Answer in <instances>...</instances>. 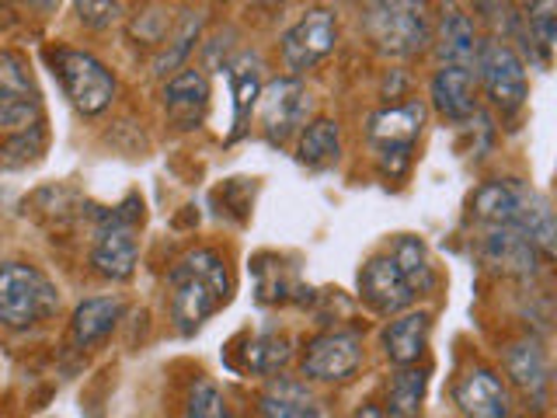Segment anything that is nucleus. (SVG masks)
Segmentation results:
<instances>
[{
    "instance_id": "nucleus-1",
    "label": "nucleus",
    "mask_w": 557,
    "mask_h": 418,
    "mask_svg": "<svg viewBox=\"0 0 557 418\" xmlns=\"http://www.w3.org/2000/svg\"><path fill=\"white\" fill-rule=\"evenodd\" d=\"M168 290L174 324H178L182 335H191L231 300L234 286L223 255L213 248H196L168 272Z\"/></svg>"
},
{
    "instance_id": "nucleus-2",
    "label": "nucleus",
    "mask_w": 557,
    "mask_h": 418,
    "mask_svg": "<svg viewBox=\"0 0 557 418\" xmlns=\"http://www.w3.org/2000/svg\"><path fill=\"white\" fill-rule=\"evenodd\" d=\"M60 310L57 283L32 261H0V328L28 335Z\"/></svg>"
},
{
    "instance_id": "nucleus-3",
    "label": "nucleus",
    "mask_w": 557,
    "mask_h": 418,
    "mask_svg": "<svg viewBox=\"0 0 557 418\" xmlns=\"http://www.w3.org/2000/svg\"><path fill=\"white\" fill-rule=\"evenodd\" d=\"M362 25L370 42L397 60L418 57L432 42L425 0H362Z\"/></svg>"
},
{
    "instance_id": "nucleus-4",
    "label": "nucleus",
    "mask_w": 557,
    "mask_h": 418,
    "mask_svg": "<svg viewBox=\"0 0 557 418\" xmlns=\"http://www.w3.org/2000/svg\"><path fill=\"white\" fill-rule=\"evenodd\" d=\"M139 220H144V202L129 196L122 206L101 213L95 226V244H91V269L101 279L112 283H126L136 272L139 261Z\"/></svg>"
},
{
    "instance_id": "nucleus-5",
    "label": "nucleus",
    "mask_w": 557,
    "mask_h": 418,
    "mask_svg": "<svg viewBox=\"0 0 557 418\" xmlns=\"http://www.w3.org/2000/svg\"><path fill=\"white\" fill-rule=\"evenodd\" d=\"M52 66H57V77L63 84V95L70 98V104L81 112V115H101L109 104L115 101V74L104 66L98 57H91L87 49H70L60 46L49 52Z\"/></svg>"
},
{
    "instance_id": "nucleus-6",
    "label": "nucleus",
    "mask_w": 557,
    "mask_h": 418,
    "mask_svg": "<svg viewBox=\"0 0 557 418\" xmlns=\"http://www.w3.org/2000/svg\"><path fill=\"white\" fill-rule=\"evenodd\" d=\"M474 77L484 87L487 101H492L502 115L519 112L522 104H527V98H530L527 63H522L519 52L509 42H502V39H484L478 46Z\"/></svg>"
},
{
    "instance_id": "nucleus-7",
    "label": "nucleus",
    "mask_w": 557,
    "mask_h": 418,
    "mask_svg": "<svg viewBox=\"0 0 557 418\" xmlns=\"http://www.w3.org/2000/svg\"><path fill=\"white\" fill-rule=\"evenodd\" d=\"M425 126V104L422 101H405V104H391V109H380L370 115V144L380 157V168L383 174H405L411 164V150H414V139L422 136Z\"/></svg>"
},
{
    "instance_id": "nucleus-8",
    "label": "nucleus",
    "mask_w": 557,
    "mask_h": 418,
    "mask_svg": "<svg viewBox=\"0 0 557 418\" xmlns=\"http://www.w3.org/2000/svg\"><path fill=\"white\" fill-rule=\"evenodd\" d=\"M46 122L39 87H35L32 66L22 52H0V136L25 133Z\"/></svg>"
},
{
    "instance_id": "nucleus-9",
    "label": "nucleus",
    "mask_w": 557,
    "mask_h": 418,
    "mask_svg": "<svg viewBox=\"0 0 557 418\" xmlns=\"http://www.w3.org/2000/svg\"><path fill=\"white\" fill-rule=\"evenodd\" d=\"M255 109H258L261 130H265L269 144H286L289 136H296L307 126L310 95L300 84V77H278L261 87Z\"/></svg>"
},
{
    "instance_id": "nucleus-10",
    "label": "nucleus",
    "mask_w": 557,
    "mask_h": 418,
    "mask_svg": "<svg viewBox=\"0 0 557 418\" xmlns=\"http://www.w3.org/2000/svg\"><path fill=\"white\" fill-rule=\"evenodd\" d=\"M362 366V339L356 331H324L304 348L300 370L313 383H342Z\"/></svg>"
},
{
    "instance_id": "nucleus-11",
    "label": "nucleus",
    "mask_w": 557,
    "mask_h": 418,
    "mask_svg": "<svg viewBox=\"0 0 557 418\" xmlns=\"http://www.w3.org/2000/svg\"><path fill=\"white\" fill-rule=\"evenodd\" d=\"M335 42H338L335 14L327 8H313L283 35V63L286 70H293V77H300L304 70L318 66L335 49Z\"/></svg>"
},
{
    "instance_id": "nucleus-12",
    "label": "nucleus",
    "mask_w": 557,
    "mask_h": 418,
    "mask_svg": "<svg viewBox=\"0 0 557 418\" xmlns=\"http://www.w3.org/2000/svg\"><path fill=\"white\" fill-rule=\"evenodd\" d=\"M359 296L370 304L376 314H400L414 304V290L408 286L405 272L397 269L391 251L373 255L359 269Z\"/></svg>"
},
{
    "instance_id": "nucleus-13",
    "label": "nucleus",
    "mask_w": 557,
    "mask_h": 418,
    "mask_svg": "<svg viewBox=\"0 0 557 418\" xmlns=\"http://www.w3.org/2000/svg\"><path fill=\"white\" fill-rule=\"evenodd\" d=\"M453 401H457L463 418H509L512 408L505 380L495 370H487V366L467 370L457 380V388H453Z\"/></svg>"
},
{
    "instance_id": "nucleus-14",
    "label": "nucleus",
    "mask_w": 557,
    "mask_h": 418,
    "mask_svg": "<svg viewBox=\"0 0 557 418\" xmlns=\"http://www.w3.org/2000/svg\"><path fill=\"white\" fill-rule=\"evenodd\" d=\"M432 109L449 122H467L478 115V77L474 66L443 63L429 81Z\"/></svg>"
},
{
    "instance_id": "nucleus-15",
    "label": "nucleus",
    "mask_w": 557,
    "mask_h": 418,
    "mask_svg": "<svg viewBox=\"0 0 557 418\" xmlns=\"http://www.w3.org/2000/svg\"><path fill=\"white\" fill-rule=\"evenodd\" d=\"M505 373H509L512 388L522 391V397L533 401L536 411L547 408V394H550V359L547 348L536 339H522L505 348Z\"/></svg>"
},
{
    "instance_id": "nucleus-16",
    "label": "nucleus",
    "mask_w": 557,
    "mask_h": 418,
    "mask_svg": "<svg viewBox=\"0 0 557 418\" xmlns=\"http://www.w3.org/2000/svg\"><path fill=\"white\" fill-rule=\"evenodd\" d=\"M209 109V81L199 66H185L164 84V112L174 130H199Z\"/></svg>"
},
{
    "instance_id": "nucleus-17",
    "label": "nucleus",
    "mask_w": 557,
    "mask_h": 418,
    "mask_svg": "<svg viewBox=\"0 0 557 418\" xmlns=\"http://www.w3.org/2000/svg\"><path fill=\"white\" fill-rule=\"evenodd\" d=\"M122 314H126V300L115 293H104V296H87L74 307L70 314V342L81 353L95 348L98 342H104L119 328Z\"/></svg>"
},
{
    "instance_id": "nucleus-18",
    "label": "nucleus",
    "mask_w": 557,
    "mask_h": 418,
    "mask_svg": "<svg viewBox=\"0 0 557 418\" xmlns=\"http://www.w3.org/2000/svg\"><path fill=\"white\" fill-rule=\"evenodd\" d=\"M481 258L492 269H498L505 275H519V279L533 275L540 261H544V258H540V251L516 231V226H484Z\"/></svg>"
},
{
    "instance_id": "nucleus-19",
    "label": "nucleus",
    "mask_w": 557,
    "mask_h": 418,
    "mask_svg": "<svg viewBox=\"0 0 557 418\" xmlns=\"http://www.w3.org/2000/svg\"><path fill=\"white\" fill-rule=\"evenodd\" d=\"M258 411L261 418H331L324 401L304 380H289V377L269 380V388L261 391Z\"/></svg>"
},
{
    "instance_id": "nucleus-20",
    "label": "nucleus",
    "mask_w": 557,
    "mask_h": 418,
    "mask_svg": "<svg viewBox=\"0 0 557 418\" xmlns=\"http://www.w3.org/2000/svg\"><path fill=\"white\" fill-rule=\"evenodd\" d=\"M432 335V314L425 310H408L394 318L383 331V353L394 366H418V359L425 356Z\"/></svg>"
},
{
    "instance_id": "nucleus-21",
    "label": "nucleus",
    "mask_w": 557,
    "mask_h": 418,
    "mask_svg": "<svg viewBox=\"0 0 557 418\" xmlns=\"http://www.w3.org/2000/svg\"><path fill=\"white\" fill-rule=\"evenodd\" d=\"M432 42H435V52H440L443 63H460V66H474L478 46H481L474 22L453 4L443 11L440 28L432 32Z\"/></svg>"
},
{
    "instance_id": "nucleus-22",
    "label": "nucleus",
    "mask_w": 557,
    "mask_h": 418,
    "mask_svg": "<svg viewBox=\"0 0 557 418\" xmlns=\"http://www.w3.org/2000/svg\"><path fill=\"white\" fill-rule=\"evenodd\" d=\"M342 157V130L335 119H313L296 139V161L304 168H327Z\"/></svg>"
},
{
    "instance_id": "nucleus-23",
    "label": "nucleus",
    "mask_w": 557,
    "mask_h": 418,
    "mask_svg": "<svg viewBox=\"0 0 557 418\" xmlns=\"http://www.w3.org/2000/svg\"><path fill=\"white\" fill-rule=\"evenodd\" d=\"M425 391H429V373L418 370V366H397V373L387 383V418H422L425 405Z\"/></svg>"
},
{
    "instance_id": "nucleus-24",
    "label": "nucleus",
    "mask_w": 557,
    "mask_h": 418,
    "mask_svg": "<svg viewBox=\"0 0 557 418\" xmlns=\"http://www.w3.org/2000/svg\"><path fill=\"white\" fill-rule=\"evenodd\" d=\"M231 87H234V133L231 139H237L244 130H248V119L258 104V95H261V60L251 57V52H244L237 63H231Z\"/></svg>"
},
{
    "instance_id": "nucleus-25",
    "label": "nucleus",
    "mask_w": 557,
    "mask_h": 418,
    "mask_svg": "<svg viewBox=\"0 0 557 418\" xmlns=\"http://www.w3.org/2000/svg\"><path fill=\"white\" fill-rule=\"evenodd\" d=\"M391 258L397 261V269L405 272L408 286L414 290V296L435 290V266H432V258H429V248L418 237H408V234L397 237L391 244Z\"/></svg>"
},
{
    "instance_id": "nucleus-26",
    "label": "nucleus",
    "mask_w": 557,
    "mask_h": 418,
    "mask_svg": "<svg viewBox=\"0 0 557 418\" xmlns=\"http://www.w3.org/2000/svg\"><path fill=\"white\" fill-rule=\"evenodd\" d=\"M293 356V342L283 331H261L240 348V366L251 373H278Z\"/></svg>"
},
{
    "instance_id": "nucleus-27",
    "label": "nucleus",
    "mask_w": 557,
    "mask_h": 418,
    "mask_svg": "<svg viewBox=\"0 0 557 418\" xmlns=\"http://www.w3.org/2000/svg\"><path fill=\"white\" fill-rule=\"evenodd\" d=\"M46 122L42 126H32L25 133H14V136H0V168H25L32 161H39L46 153Z\"/></svg>"
},
{
    "instance_id": "nucleus-28",
    "label": "nucleus",
    "mask_w": 557,
    "mask_h": 418,
    "mask_svg": "<svg viewBox=\"0 0 557 418\" xmlns=\"http://www.w3.org/2000/svg\"><path fill=\"white\" fill-rule=\"evenodd\" d=\"M185 418H234V411L213 380H196L185 401Z\"/></svg>"
},
{
    "instance_id": "nucleus-29",
    "label": "nucleus",
    "mask_w": 557,
    "mask_h": 418,
    "mask_svg": "<svg viewBox=\"0 0 557 418\" xmlns=\"http://www.w3.org/2000/svg\"><path fill=\"white\" fill-rule=\"evenodd\" d=\"M527 28L533 35V42L544 49V57H547L550 46H554V32H557V4L554 0H530Z\"/></svg>"
},
{
    "instance_id": "nucleus-30",
    "label": "nucleus",
    "mask_w": 557,
    "mask_h": 418,
    "mask_svg": "<svg viewBox=\"0 0 557 418\" xmlns=\"http://www.w3.org/2000/svg\"><path fill=\"white\" fill-rule=\"evenodd\" d=\"M74 11H77V22L91 32H109L122 17L119 0H74Z\"/></svg>"
},
{
    "instance_id": "nucleus-31",
    "label": "nucleus",
    "mask_w": 557,
    "mask_h": 418,
    "mask_svg": "<svg viewBox=\"0 0 557 418\" xmlns=\"http://www.w3.org/2000/svg\"><path fill=\"white\" fill-rule=\"evenodd\" d=\"M199 28H202V17H188V22H185V28L178 32V39H174L171 52H161V57L153 60V74H168V70H174V66H178V63H182V60L188 57L191 42L199 39Z\"/></svg>"
},
{
    "instance_id": "nucleus-32",
    "label": "nucleus",
    "mask_w": 557,
    "mask_h": 418,
    "mask_svg": "<svg viewBox=\"0 0 557 418\" xmlns=\"http://www.w3.org/2000/svg\"><path fill=\"white\" fill-rule=\"evenodd\" d=\"M25 8H32V11H39V14H52L60 8V0H22Z\"/></svg>"
},
{
    "instance_id": "nucleus-33",
    "label": "nucleus",
    "mask_w": 557,
    "mask_h": 418,
    "mask_svg": "<svg viewBox=\"0 0 557 418\" xmlns=\"http://www.w3.org/2000/svg\"><path fill=\"white\" fill-rule=\"evenodd\" d=\"M352 418H387V415H383V408H376V405H362Z\"/></svg>"
},
{
    "instance_id": "nucleus-34",
    "label": "nucleus",
    "mask_w": 557,
    "mask_h": 418,
    "mask_svg": "<svg viewBox=\"0 0 557 418\" xmlns=\"http://www.w3.org/2000/svg\"><path fill=\"white\" fill-rule=\"evenodd\" d=\"M255 4H275V0H255Z\"/></svg>"
}]
</instances>
